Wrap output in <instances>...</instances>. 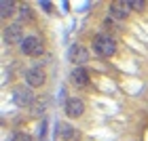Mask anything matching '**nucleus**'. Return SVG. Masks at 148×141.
<instances>
[{"instance_id":"3","label":"nucleus","mask_w":148,"mask_h":141,"mask_svg":"<svg viewBox=\"0 0 148 141\" xmlns=\"http://www.w3.org/2000/svg\"><path fill=\"white\" fill-rule=\"evenodd\" d=\"M13 101L19 107H30L34 105V93H32V86L28 84H19L15 91H13Z\"/></svg>"},{"instance_id":"11","label":"nucleus","mask_w":148,"mask_h":141,"mask_svg":"<svg viewBox=\"0 0 148 141\" xmlns=\"http://www.w3.org/2000/svg\"><path fill=\"white\" fill-rule=\"evenodd\" d=\"M59 137L64 141H72L76 137V129H72L70 124H59Z\"/></svg>"},{"instance_id":"12","label":"nucleus","mask_w":148,"mask_h":141,"mask_svg":"<svg viewBox=\"0 0 148 141\" xmlns=\"http://www.w3.org/2000/svg\"><path fill=\"white\" fill-rule=\"evenodd\" d=\"M19 17H21V21H32V19H34V13H32V9L28 4H21L19 6Z\"/></svg>"},{"instance_id":"2","label":"nucleus","mask_w":148,"mask_h":141,"mask_svg":"<svg viewBox=\"0 0 148 141\" xmlns=\"http://www.w3.org/2000/svg\"><path fill=\"white\" fill-rule=\"evenodd\" d=\"M19 51H21L25 57H40L45 53V42L38 34H28L23 38V42L19 44Z\"/></svg>"},{"instance_id":"5","label":"nucleus","mask_w":148,"mask_h":141,"mask_svg":"<svg viewBox=\"0 0 148 141\" xmlns=\"http://www.w3.org/2000/svg\"><path fill=\"white\" fill-rule=\"evenodd\" d=\"M108 11H110V17H112V19H119V21H123V19L129 17L131 6H129V2H123V0H114V2H110Z\"/></svg>"},{"instance_id":"1","label":"nucleus","mask_w":148,"mask_h":141,"mask_svg":"<svg viewBox=\"0 0 148 141\" xmlns=\"http://www.w3.org/2000/svg\"><path fill=\"white\" fill-rule=\"evenodd\" d=\"M93 51H95L97 57H112L114 53H116V40H114L110 34H97L93 38Z\"/></svg>"},{"instance_id":"4","label":"nucleus","mask_w":148,"mask_h":141,"mask_svg":"<svg viewBox=\"0 0 148 141\" xmlns=\"http://www.w3.org/2000/svg\"><path fill=\"white\" fill-rule=\"evenodd\" d=\"M45 80H47V74L40 65H32V68L25 70V82H28V86H32V89L42 86Z\"/></svg>"},{"instance_id":"8","label":"nucleus","mask_w":148,"mask_h":141,"mask_svg":"<svg viewBox=\"0 0 148 141\" xmlns=\"http://www.w3.org/2000/svg\"><path fill=\"white\" fill-rule=\"evenodd\" d=\"M83 112H85V103H83V99H78V97H72L66 101V114H68L70 118H78V116H83Z\"/></svg>"},{"instance_id":"6","label":"nucleus","mask_w":148,"mask_h":141,"mask_svg":"<svg viewBox=\"0 0 148 141\" xmlns=\"http://www.w3.org/2000/svg\"><path fill=\"white\" fill-rule=\"evenodd\" d=\"M23 32H21V25L19 23H13V25H6L4 28V42L6 44H21L23 42Z\"/></svg>"},{"instance_id":"13","label":"nucleus","mask_w":148,"mask_h":141,"mask_svg":"<svg viewBox=\"0 0 148 141\" xmlns=\"http://www.w3.org/2000/svg\"><path fill=\"white\" fill-rule=\"evenodd\" d=\"M129 6H131V11H144L146 2L144 0H129Z\"/></svg>"},{"instance_id":"14","label":"nucleus","mask_w":148,"mask_h":141,"mask_svg":"<svg viewBox=\"0 0 148 141\" xmlns=\"http://www.w3.org/2000/svg\"><path fill=\"white\" fill-rule=\"evenodd\" d=\"M11 141H32V137L28 133H15V135L11 137Z\"/></svg>"},{"instance_id":"10","label":"nucleus","mask_w":148,"mask_h":141,"mask_svg":"<svg viewBox=\"0 0 148 141\" xmlns=\"http://www.w3.org/2000/svg\"><path fill=\"white\" fill-rule=\"evenodd\" d=\"M17 11H19V9L15 6V2H11V0H2V2H0V13H2V19L13 17Z\"/></svg>"},{"instance_id":"7","label":"nucleus","mask_w":148,"mask_h":141,"mask_svg":"<svg viewBox=\"0 0 148 141\" xmlns=\"http://www.w3.org/2000/svg\"><path fill=\"white\" fill-rule=\"evenodd\" d=\"M70 59H72V63H76L78 68H83V65L89 61V51H87L83 44H74L72 51H70Z\"/></svg>"},{"instance_id":"9","label":"nucleus","mask_w":148,"mask_h":141,"mask_svg":"<svg viewBox=\"0 0 148 141\" xmlns=\"http://www.w3.org/2000/svg\"><path fill=\"white\" fill-rule=\"evenodd\" d=\"M72 84L78 86V89L89 86V72H87L85 68H74V72H72Z\"/></svg>"}]
</instances>
